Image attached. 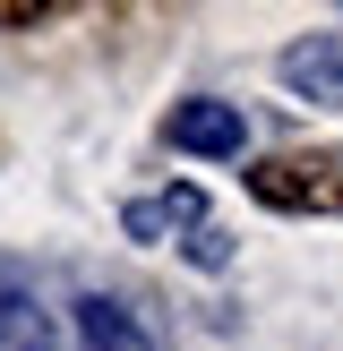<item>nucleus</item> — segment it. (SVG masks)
<instances>
[{
    "instance_id": "nucleus-1",
    "label": "nucleus",
    "mask_w": 343,
    "mask_h": 351,
    "mask_svg": "<svg viewBox=\"0 0 343 351\" xmlns=\"http://www.w3.org/2000/svg\"><path fill=\"white\" fill-rule=\"evenodd\" d=\"M249 197L274 215H343V154L326 146L266 154V163H249Z\"/></svg>"
},
{
    "instance_id": "nucleus-2",
    "label": "nucleus",
    "mask_w": 343,
    "mask_h": 351,
    "mask_svg": "<svg viewBox=\"0 0 343 351\" xmlns=\"http://www.w3.org/2000/svg\"><path fill=\"white\" fill-rule=\"evenodd\" d=\"M163 137H172V154H206V163H223V154H240V146H249V120H240V103L198 95V103H172Z\"/></svg>"
},
{
    "instance_id": "nucleus-6",
    "label": "nucleus",
    "mask_w": 343,
    "mask_h": 351,
    "mask_svg": "<svg viewBox=\"0 0 343 351\" xmlns=\"http://www.w3.org/2000/svg\"><path fill=\"white\" fill-rule=\"evenodd\" d=\"M51 0H0V26H43Z\"/></svg>"
},
{
    "instance_id": "nucleus-5",
    "label": "nucleus",
    "mask_w": 343,
    "mask_h": 351,
    "mask_svg": "<svg viewBox=\"0 0 343 351\" xmlns=\"http://www.w3.org/2000/svg\"><path fill=\"white\" fill-rule=\"evenodd\" d=\"M198 215H206L198 189H163V197H137L120 223H129V240H154V232H172V223H198Z\"/></svg>"
},
{
    "instance_id": "nucleus-3",
    "label": "nucleus",
    "mask_w": 343,
    "mask_h": 351,
    "mask_svg": "<svg viewBox=\"0 0 343 351\" xmlns=\"http://www.w3.org/2000/svg\"><path fill=\"white\" fill-rule=\"evenodd\" d=\"M283 86L309 103H343V34H309L283 51Z\"/></svg>"
},
{
    "instance_id": "nucleus-4",
    "label": "nucleus",
    "mask_w": 343,
    "mask_h": 351,
    "mask_svg": "<svg viewBox=\"0 0 343 351\" xmlns=\"http://www.w3.org/2000/svg\"><path fill=\"white\" fill-rule=\"evenodd\" d=\"M78 335H86V351H154L120 300H78Z\"/></svg>"
}]
</instances>
